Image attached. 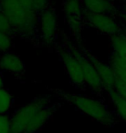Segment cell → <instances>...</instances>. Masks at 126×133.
<instances>
[{
	"label": "cell",
	"mask_w": 126,
	"mask_h": 133,
	"mask_svg": "<svg viewBox=\"0 0 126 133\" xmlns=\"http://www.w3.org/2000/svg\"><path fill=\"white\" fill-rule=\"evenodd\" d=\"M68 24L69 30L72 34L76 42H80L81 41V32L83 26L85 25L84 20L80 19H68L67 20Z\"/></svg>",
	"instance_id": "obj_16"
},
{
	"label": "cell",
	"mask_w": 126,
	"mask_h": 133,
	"mask_svg": "<svg viewBox=\"0 0 126 133\" xmlns=\"http://www.w3.org/2000/svg\"><path fill=\"white\" fill-rule=\"evenodd\" d=\"M63 44L73 53V55L79 62L87 87L94 94L98 99L108 105L110 102L108 92L104 88L97 70L95 69L92 63L90 62V60L87 58L85 53L83 52L78 42L74 43L70 39L67 38L65 36H64Z\"/></svg>",
	"instance_id": "obj_3"
},
{
	"label": "cell",
	"mask_w": 126,
	"mask_h": 133,
	"mask_svg": "<svg viewBox=\"0 0 126 133\" xmlns=\"http://www.w3.org/2000/svg\"><path fill=\"white\" fill-rule=\"evenodd\" d=\"M0 10L9 20L13 35L37 41L38 14L32 0H0Z\"/></svg>",
	"instance_id": "obj_1"
},
{
	"label": "cell",
	"mask_w": 126,
	"mask_h": 133,
	"mask_svg": "<svg viewBox=\"0 0 126 133\" xmlns=\"http://www.w3.org/2000/svg\"><path fill=\"white\" fill-rule=\"evenodd\" d=\"M120 33H121L123 36L126 38V26L125 25L122 24V28H121V31H120Z\"/></svg>",
	"instance_id": "obj_24"
},
{
	"label": "cell",
	"mask_w": 126,
	"mask_h": 133,
	"mask_svg": "<svg viewBox=\"0 0 126 133\" xmlns=\"http://www.w3.org/2000/svg\"><path fill=\"white\" fill-rule=\"evenodd\" d=\"M117 18H118L119 22L121 23V24L126 26V15L125 14L119 12V14L117 15Z\"/></svg>",
	"instance_id": "obj_22"
},
{
	"label": "cell",
	"mask_w": 126,
	"mask_h": 133,
	"mask_svg": "<svg viewBox=\"0 0 126 133\" xmlns=\"http://www.w3.org/2000/svg\"><path fill=\"white\" fill-rule=\"evenodd\" d=\"M13 46V35L7 32H0V53L10 51Z\"/></svg>",
	"instance_id": "obj_17"
},
{
	"label": "cell",
	"mask_w": 126,
	"mask_h": 133,
	"mask_svg": "<svg viewBox=\"0 0 126 133\" xmlns=\"http://www.w3.org/2000/svg\"><path fill=\"white\" fill-rule=\"evenodd\" d=\"M33 7L37 14H40L51 6L50 0H32Z\"/></svg>",
	"instance_id": "obj_18"
},
{
	"label": "cell",
	"mask_w": 126,
	"mask_h": 133,
	"mask_svg": "<svg viewBox=\"0 0 126 133\" xmlns=\"http://www.w3.org/2000/svg\"><path fill=\"white\" fill-rule=\"evenodd\" d=\"M13 103L12 95L4 87L0 88V114H6L12 107Z\"/></svg>",
	"instance_id": "obj_15"
},
{
	"label": "cell",
	"mask_w": 126,
	"mask_h": 133,
	"mask_svg": "<svg viewBox=\"0 0 126 133\" xmlns=\"http://www.w3.org/2000/svg\"><path fill=\"white\" fill-rule=\"evenodd\" d=\"M109 65L114 72L115 79L126 84V62L124 61L111 53L109 56Z\"/></svg>",
	"instance_id": "obj_13"
},
{
	"label": "cell",
	"mask_w": 126,
	"mask_h": 133,
	"mask_svg": "<svg viewBox=\"0 0 126 133\" xmlns=\"http://www.w3.org/2000/svg\"><path fill=\"white\" fill-rule=\"evenodd\" d=\"M58 36V18L54 7L49 8L38 15L37 43L46 47H54Z\"/></svg>",
	"instance_id": "obj_5"
},
{
	"label": "cell",
	"mask_w": 126,
	"mask_h": 133,
	"mask_svg": "<svg viewBox=\"0 0 126 133\" xmlns=\"http://www.w3.org/2000/svg\"><path fill=\"white\" fill-rule=\"evenodd\" d=\"M61 101H54L52 104L41 109L30 119L23 133H37L40 131L50 119L53 118L55 112L62 106Z\"/></svg>",
	"instance_id": "obj_8"
},
{
	"label": "cell",
	"mask_w": 126,
	"mask_h": 133,
	"mask_svg": "<svg viewBox=\"0 0 126 133\" xmlns=\"http://www.w3.org/2000/svg\"><path fill=\"white\" fill-rule=\"evenodd\" d=\"M54 48L58 53L59 57L63 63L64 68L70 79L71 84L80 91L87 92L88 87L85 84L81 66L75 56L73 55V53L63 43H55Z\"/></svg>",
	"instance_id": "obj_6"
},
{
	"label": "cell",
	"mask_w": 126,
	"mask_h": 133,
	"mask_svg": "<svg viewBox=\"0 0 126 133\" xmlns=\"http://www.w3.org/2000/svg\"><path fill=\"white\" fill-rule=\"evenodd\" d=\"M106 1H109V2H112V3H116V2H123L124 0H106Z\"/></svg>",
	"instance_id": "obj_26"
},
{
	"label": "cell",
	"mask_w": 126,
	"mask_h": 133,
	"mask_svg": "<svg viewBox=\"0 0 126 133\" xmlns=\"http://www.w3.org/2000/svg\"><path fill=\"white\" fill-rule=\"evenodd\" d=\"M0 32H7L13 35L11 25L4 13L0 10ZM14 36V35H13Z\"/></svg>",
	"instance_id": "obj_20"
},
{
	"label": "cell",
	"mask_w": 126,
	"mask_h": 133,
	"mask_svg": "<svg viewBox=\"0 0 126 133\" xmlns=\"http://www.w3.org/2000/svg\"><path fill=\"white\" fill-rule=\"evenodd\" d=\"M125 133H126V131H125Z\"/></svg>",
	"instance_id": "obj_27"
},
{
	"label": "cell",
	"mask_w": 126,
	"mask_h": 133,
	"mask_svg": "<svg viewBox=\"0 0 126 133\" xmlns=\"http://www.w3.org/2000/svg\"><path fill=\"white\" fill-rule=\"evenodd\" d=\"M85 24H89L98 32L108 36H113L120 33L122 28L121 23L117 17L109 14H96L85 12L83 17Z\"/></svg>",
	"instance_id": "obj_7"
},
{
	"label": "cell",
	"mask_w": 126,
	"mask_h": 133,
	"mask_svg": "<svg viewBox=\"0 0 126 133\" xmlns=\"http://www.w3.org/2000/svg\"><path fill=\"white\" fill-rule=\"evenodd\" d=\"M4 86V77H3L2 73L0 72V88H2Z\"/></svg>",
	"instance_id": "obj_25"
},
{
	"label": "cell",
	"mask_w": 126,
	"mask_h": 133,
	"mask_svg": "<svg viewBox=\"0 0 126 133\" xmlns=\"http://www.w3.org/2000/svg\"><path fill=\"white\" fill-rule=\"evenodd\" d=\"M79 44L80 48L82 49L83 52L85 53V55L87 56L88 59L90 60V62L92 63L93 66L95 68V69L97 70L98 75H100L101 81L103 83L104 88L108 92L110 90H111L113 88V85L115 82V74L114 72L112 70L111 66L109 64H106L93 55L89 50L85 48L81 44V42H78Z\"/></svg>",
	"instance_id": "obj_9"
},
{
	"label": "cell",
	"mask_w": 126,
	"mask_h": 133,
	"mask_svg": "<svg viewBox=\"0 0 126 133\" xmlns=\"http://www.w3.org/2000/svg\"><path fill=\"white\" fill-rule=\"evenodd\" d=\"M0 133H10V117L0 114Z\"/></svg>",
	"instance_id": "obj_19"
},
{
	"label": "cell",
	"mask_w": 126,
	"mask_h": 133,
	"mask_svg": "<svg viewBox=\"0 0 126 133\" xmlns=\"http://www.w3.org/2000/svg\"><path fill=\"white\" fill-rule=\"evenodd\" d=\"M108 96L111 102L115 105V111L121 119V121L126 122V99L122 95L118 94L113 89L108 92Z\"/></svg>",
	"instance_id": "obj_14"
},
{
	"label": "cell",
	"mask_w": 126,
	"mask_h": 133,
	"mask_svg": "<svg viewBox=\"0 0 126 133\" xmlns=\"http://www.w3.org/2000/svg\"><path fill=\"white\" fill-rule=\"evenodd\" d=\"M62 10L66 19L83 20L85 10L81 0H64Z\"/></svg>",
	"instance_id": "obj_12"
},
{
	"label": "cell",
	"mask_w": 126,
	"mask_h": 133,
	"mask_svg": "<svg viewBox=\"0 0 126 133\" xmlns=\"http://www.w3.org/2000/svg\"><path fill=\"white\" fill-rule=\"evenodd\" d=\"M0 70L8 72L17 78H21L24 75L25 64L17 54L8 51L0 56Z\"/></svg>",
	"instance_id": "obj_10"
},
{
	"label": "cell",
	"mask_w": 126,
	"mask_h": 133,
	"mask_svg": "<svg viewBox=\"0 0 126 133\" xmlns=\"http://www.w3.org/2000/svg\"><path fill=\"white\" fill-rule=\"evenodd\" d=\"M112 89L126 99V84L125 83L115 79V82H114L113 88Z\"/></svg>",
	"instance_id": "obj_21"
},
{
	"label": "cell",
	"mask_w": 126,
	"mask_h": 133,
	"mask_svg": "<svg viewBox=\"0 0 126 133\" xmlns=\"http://www.w3.org/2000/svg\"><path fill=\"white\" fill-rule=\"evenodd\" d=\"M119 10L121 13H124V14L126 15V0L122 2V5H121V8H119Z\"/></svg>",
	"instance_id": "obj_23"
},
{
	"label": "cell",
	"mask_w": 126,
	"mask_h": 133,
	"mask_svg": "<svg viewBox=\"0 0 126 133\" xmlns=\"http://www.w3.org/2000/svg\"><path fill=\"white\" fill-rule=\"evenodd\" d=\"M47 89L50 94H52V96L58 97L60 99L74 105L77 110L89 116L104 126L114 127L121 122L117 111L110 109L108 105L100 99L71 94L58 88H51L48 87Z\"/></svg>",
	"instance_id": "obj_2"
},
{
	"label": "cell",
	"mask_w": 126,
	"mask_h": 133,
	"mask_svg": "<svg viewBox=\"0 0 126 133\" xmlns=\"http://www.w3.org/2000/svg\"><path fill=\"white\" fill-rule=\"evenodd\" d=\"M85 12L96 14H109L117 17L120 10L115 3L106 0H81Z\"/></svg>",
	"instance_id": "obj_11"
},
{
	"label": "cell",
	"mask_w": 126,
	"mask_h": 133,
	"mask_svg": "<svg viewBox=\"0 0 126 133\" xmlns=\"http://www.w3.org/2000/svg\"><path fill=\"white\" fill-rule=\"evenodd\" d=\"M52 103L50 95L39 96L30 103L18 108L10 117V133H23L35 114Z\"/></svg>",
	"instance_id": "obj_4"
}]
</instances>
